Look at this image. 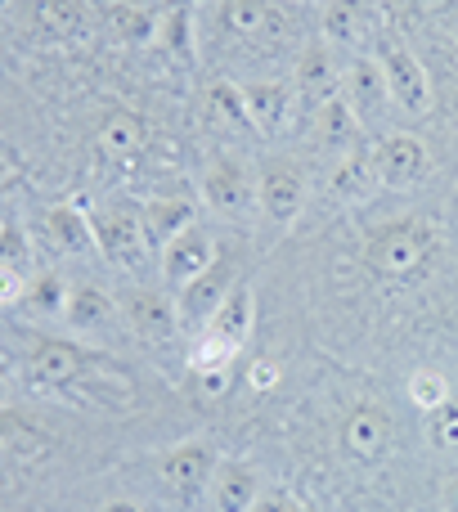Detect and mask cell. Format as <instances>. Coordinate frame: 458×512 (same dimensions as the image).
<instances>
[{
  "instance_id": "obj_1",
  "label": "cell",
  "mask_w": 458,
  "mask_h": 512,
  "mask_svg": "<svg viewBox=\"0 0 458 512\" xmlns=\"http://www.w3.org/2000/svg\"><path fill=\"white\" fill-rule=\"evenodd\" d=\"M436 252H441V230L432 225V216H405V221H391L369 234V243H364V265H369L378 279H409V274L423 270Z\"/></svg>"
},
{
  "instance_id": "obj_2",
  "label": "cell",
  "mask_w": 458,
  "mask_h": 512,
  "mask_svg": "<svg viewBox=\"0 0 458 512\" xmlns=\"http://www.w3.org/2000/svg\"><path fill=\"white\" fill-rule=\"evenodd\" d=\"M203 203L225 221H252L261 212V194H256V171L247 167L238 153H216L203 167Z\"/></svg>"
},
{
  "instance_id": "obj_3",
  "label": "cell",
  "mask_w": 458,
  "mask_h": 512,
  "mask_svg": "<svg viewBox=\"0 0 458 512\" xmlns=\"http://www.w3.org/2000/svg\"><path fill=\"white\" fill-rule=\"evenodd\" d=\"M373 59H378L382 77H387V90H391V108L409 117H423L432 108V77H427L423 59L400 41L396 32H382L378 45H373Z\"/></svg>"
},
{
  "instance_id": "obj_4",
  "label": "cell",
  "mask_w": 458,
  "mask_h": 512,
  "mask_svg": "<svg viewBox=\"0 0 458 512\" xmlns=\"http://www.w3.org/2000/svg\"><path fill=\"white\" fill-rule=\"evenodd\" d=\"M99 364H104V355H95L90 346L72 342V337H45V342L32 351L27 369H32V382L41 391H50V396H63L72 382L86 378V373L99 369Z\"/></svg>"
},
{
  "instance_id": "obj_5",
  "label": "cell",
  "mask_w": 458,
  "mask_h": 512,
  "mask_svg": "<svg viewBox=\"0 0 458 512\" xmlns=\"http://www.w3.org/2000/svg\"><path fill=\"white\" fill-rule=\"evenodd\" d=\"M90 230H95V248L104 261L122 265V270H144L153 248L144 239L140 216L122 212V207H90Z\"/></svg>"
},
{
  "instance_id": "obj_6",
  "label": "cell",
  "mask_w": 458,
  "mask_h": 512,
  "mask_svg": "<svg viewBox=\"0 0 458 512\" xmlns=\"http://www.w3.org/2000/svg\"><path fill=\"white\" fill-rule=\"evenodd\" d=\"M256 194H261V216L274 225H292L301 216V207H306V171L297 167L292 158H270L261 162V171H256Z\"/></svg>"
},
{
  "instance_id": "obj_7",
  "label": "cell",
  "mask_w": 458,
  "mask_h": 512,
  "mask_svg": "<svg viewBox=\"0 0 458 512\" xmlns=\"http://www.w3.org/2000/svg\"><path fill=\"white\" fill-rule=\"evenodd\" d=\"M216 468H221V454H216V445H207V441H185L158 459L162 486H167L176 499H185V504H194V499L207 495Z\"/></svg>"
},
{
  "instance_id": "obj_8",
  "label": "cell",
  "mask_w": 458,
  "mask_h": 512,
  "mask_svg": "<svg viewBox=\"0 0 458 512\" xmlns=\"http://www.w3.org/2000/svg\"><path fill=\"white\" fill-rule=\"evenodd\" d=\"M342 63H337L333 45L328 41H310L297 59V72H292V90H297V104L306 113H319L328 99L342 95Z\"/></svg>"
},
{
  "instance_id": "obj_9",
  "label": "cell",
  "mask_w": 458,
  "mask_h": 512,
  "mask_svg": "<svg viewBox=\"0 0 458 512\" xmlns=\"http://www.w3.org/2000/svg\"><path fill=\"white\" fill-rule=\"evenodd\" d=\"M158 261H162V283L180 292L189 279H198L203 270H212V265L221 261V243L212 239L207 225H189L180 239H171L167 248L158 252Z\"/></svg>"
},
{
  "instance_id": "obj_10",
  "label": "cell",
  "mask_w": 458,
  "mask_h": 512,
  "mask_svg": "<svg viewBox=\"0 0 458 512\" xmlns=\"http://www.w3.org/2000/svg\"><path fill=\"white\" fill-rule=\"evenodd\" d=\"M288 5L292 0H221L216 18L234 41H270L288 32Z\"/></svg>"
},
{
  "instance_id": "obj_11",
  "label": "cell",
  "mask_w": 458,
  "mask_h": 512,
  "mask_svg": "<svg viewBox=\"0 0 458 512\" xmlns=\"http://www.w3.org/2000/svg\"><path fill=\"white\" fill-rule=\"evenodd\" d=\"M122 319L135 337H144V342H153V346H167V342H176L180 306H176V297H167V292H158V288H135L131 297L122 301Z\"/></svg>"
},
{
  "instance_id": "obj_12",
  "label": "cell",
  "mask_w": 458,
  "mask_h": 512,
  "mask_svg": "<svg viewBox=\"0 0 458 512\" xmlns=\"http://www.w3.org/2000/svg\"><path fill=\"white\" fill-rule=\"evenodd\" d=\"M234 283H238V270H234V261L221 252V261L212 265V270H203L198 279H189L185 288L176 292V306H180V319L185 324H198V328H207L212 324V315L225 306V297L234 292Z\"/></svg>"
},
{
  "instance_id": "obj_13",
  "label": "cell",
  "mask_w": 458,
  "mask_h": 512,
  "mask_svg": "<svg viewBox=\"0 0 458 512\" xmlns=\"http://www.w3.org/2000/svg\"><path fill=\"white\" fill-rule=\"evenodd\" d=\"M342 99H346V108L360 117L364 131H369V126H378L382 117L391 113V90H387V77H382V68H378V59H373V54L355 59L351 68L342 72Z\"/></svg>"
},
{
  "instance_id": "obj_14",
  "label": "cell",
  "mask_w": 458,
  "mask_h": 512,
  "mask_svg": "<svg viewBox=\"0 0 458 512\" xmlns=\"http://www.w3.org/2000/svg\"><path fill=\"white\" fill-rule=\"evenodd\" d=\"M373 167H378L382 189H409L427 176L432 158L418 135H387L382 144H373Z\"/></svg>"
},
{
  "instance_id": "obj_15",
  "label": "cell",
  "mask_w": 458,
  "mask_h": 512,
  "mask_svg": "<svg viewBox=\"0 0 458 512\" xmlns=\"http://www.w3.org/2000/svg\"><path fill=\"white\" fill-rule=\"evenodd\" d=\"M243 86V104L252 117L256 135H283L292 126V104H297V90L288 81H238Z\"/></svg>"
},
{
  "instance_id": "obj_16",
  "label": "cell",
  "mask_w": 458,
  "mask_h": 512,
  "mask_svg": "<svg viewBox=\"0 0 458 512\" xmlns=\"http://www.w3.org/2000/svg\"><path fill=\"white\" fill-rule=\"evenodd\" d=\"M140 225H144L149 248L162 252L171 239H180L189 225H198V203L185 194H153L140 203Z\"/></svg>"
},
{
  "instance_id": "obj_17",
  "label": "cell",
  "mask_w": 458,
  "mask_h": 512,
  "mask_svg": "<svg viewBox=\"0 0 458 512\" xmlns=\"http://www.w3.org/2000/svg\"><path fill=\"white\" fill-rule=\"evenodd\" d=\"M68 405H90V409H131L135 405V387L126 373H117L113 364H99L86 378H77L68 391H63Z\"/></svg>"
},
{
  "instance_id": "obj_18",
  "label": "cell",
  "mask_w": 458,
  "mask_h": 512,
  "mask_svg": "<svg viewBox=\"0 0 458 512\" xmlns=\"http://www.w3.org/2000/svg\"><path fill=\"white\" fill-rule=\"evenodd\" d=\"M261 490V472L247 459H221L212 486H207V499H212V512H247Z\"/></svg>"
},
{
  "instance_id": "obj_19",
  "label": "cell",
  "mask_w": 458,
  "mask_h": 512,
  "mask_svg": "<svg viewBox=\"0 0 458 512\" xmlns=\"http://www.w3.org/2000/svg\"><path fill=\"white\" fill-rule=\"evenodd\" d=\"M153 41H158V50L167 54L171 63H180V68H194V63H198L194 0H171V5L158 14V23H153Z\"/></svg>"
},
{
  "instance_id": "obj_20",
  "label": "cell",
  "mask_w": 458,
  "mask_h": 512,
  "mask_svg": "<svg viewBox=\"0 0 458 512\" xmlns=\"http://www.w3.org/2000/svg\"><path fill=\"white\" fill-rule=\"evenodd\" d=\"M342 450L360 463H373L391 450V418L378 405H360L342 423Z\"/></svg>"
},
{
  "instance_id": "obj_21",
  "label": "cell",
  "mask_w": 458,
  "mask_h": 512,
  "mask_svg": "<svg viewBox=\"0 0 458 512\" xmlns=\"http://www.w3.org/2000/svg\"><path fill=\"white\" fill-rule=\"evenodd\" d=\"M45 234H50L54 248L68 256H99L86 203H54L50 212H45Z\"/></svg>"
},
{
  "instance_id": "obj_22",
  "label": "cell",
  "mask_w": 458,
  "mask_h": 512,
  "mask_svg": "<svg viewBox=\"0 0 458 512\" xmlns=\"http://www.w3.org/2000/svg\"><path fill=\"white\" fill-rule=\"evenodd\" d=\"M252 328H256V297H252L247 283H234V292L225 297V306L216 310L212 324H207L203 333L221 337V342H229L234 351H243L247 337H252Z\"/></svg>"
},
{
  "instance_id": "obj_23",
  "label": "cell",
  "mask_w": 458,
  "mask_h": 512,
  "mask_svg": "<svg viewBox=\"0 0 458 512\" xmlns=\"http://www.w3.org/2000/svg\"><path fill=\"white\" fill-rule=\"evenodd\" d=\"M117 319V306L113 297H108L104 288H95V283H81V288H72L68 297V310H63V324L77 328L81 337L86 333H108Z\"/></svg>"
},
{
  "instance_id": "obj_24",
  "label": "cell",
  "mask_w": 458,
  "mask_h": 512,
  "mask_svg": "<svg viewBox=\"0 0 458 512\" xmlns=\"http://www.w3.org/2000/svg\"><path fill=\"white\" fill-rule=\"evenodd\" d=\"M315 135H319V144H324V149H337V153H351V149H360V144H364L360 117L346 108L342 95L328 99V104L315 113Z\"/></svg>"
},
{
  "instance_id": "obj_25",
  "label": "cell",
  "mask_w": 458,
  "mask_h": 512,
  "mask_svg": "<svg viewBox=\"0 0 458 512\" xmlns=\"http://www.w3.org/2000/svg\"><path fill=\"white\" fill-rule=\"evenodd\" d=\"M68 297H72V288L63 283V274L45 270V274L27 279V292H23V301H18V310H23L27 319H63Z\"/></svg>"
},
{
  "instance_id": "obj_26",
  "label": "cell",
  "mask_w": 458,
  "mask_h": 512,
  "mask_svg": "<svg viewBox=\"0 0 458 512\" xmlns=\"http://www.w3.org/2000/svg\"><path fill=\"white\" fill-rule=\"evenodd\" d=\"M324 41L346 45V50H360L369 41V14H364L360 0H328L324 5Z\"/></svg>"
},
{
  "instance_id": "obj_27",
  "label": "cell",
  "mask_w": 458,
  "mask_h": 512,
  "mask_svg": "<svg viewBox=\"0 0 458 512\" xmlns=\"http://www.w3.org/2000/svg\"><path fill=\"white\" fill-rule=\"evenodd\" d=\"M203 108H207V122L221 126V131H252V117H247L238 81H212L203 95Z\"/></svg>"
},
{
  "instance_id": "obj_28",
  "label": "cell",
  "mask_w": 458,
  "mask_h": 512,
  "mask_svg": "<svg viewBox=\"0 0 458 512\" xmlns=\"http://www.w3.org/2000/svg\"><path fill=\"white\" fill-rule=\"evenodd\" d=\"M333 189L342 198H369L373 189H378V167H373V149L369 144H360V149L342 153V162H337L333 171Z\"/></svg>"
},
{
  "instance_id": "obj_29",
  "label": "cell",
  "mask_w": 458,
  "mask_h": 512,
  "mask_svg": "<svg viewBox=\"0 0 458 512\" xmlns=\"http://www.w3.org/2000/svg\"><path fill=\"white\" fill-rule=\"evenodd\" d=\"M36 27L50 41H68L86 27V9L81 0H36Z\"/></svg>"
},
{
  "instance_id": "obj_30",
  "label": "cell",
  "mask_w": 458,
  "mask_h": 512,
  "mask_svg": "<svg viewBox=\"0 0 458 512\" xmlns=\"http://www.w3.org/2000/svg\"><path fill=\"white\" fill-rule=\"evenodd\" d=\"M99 149H104L108 158H131V153H140V149H144V126H140V117L113 113L104 126H99Z\"/></svg>"
},
{
  "instance_id": "obj_31",
  "label": "cell",
  "mask_w": 458,
  "mask_h": 512,
  "mask_svg": "<svg viewBox=\"0 0 458 512\" xmlns=\"http://www.w3.org/2000/svg\"><path fill=\"white\" fill-rule=\"evenodd\" d=\"M405 391H409V400H414L423 414H432L436 405H445V400L454 396L450 378H445L441 369H414V373H409V382H405Z\"/></svg>"
},
{
  "instance_id": "obj_32",
  "label": "cell",
  "mask_w": 458,
  "mask_h": 512,
  "mask_svg": "<svg viewBox=\"0 0 458 512\" xmlns=\"http://www.w3.org/2000/svg\"><path fill=\"white\" fill-rule=\"evenodd\" d=\"M234 360H238L234 346L221 342V337H212V333H198V342L189 346V369L194 373H221Z\"/></svg>"
},
{
  "instance_id": "obj_33",
  "label": "cell",
  "mask_w": 458,
  "mask_h": 512,
  "mask_svg": "<svg viewBox=\"0 0 458 512\" xmlns=\"http://www.w3.org/2000/svg\"><path fill=\"white\" fill-rule=\"evenodd\" d=\"M427 441L436 450H458V396H450L445 405H436L427 414Z\"/></svg>"
},
{
  "instance_id": "obj_34",
  "label": "cell",
  "mask_w": 458,
  "mask_h": 512,
  "mask_svg": "<svg viewBox=\"0 0 458 512\" xmlns=\"http://www.w3.org/2000/svg\"><path fill=\"white\" fill-rule=\"evenodd\" d=\"M27 256H32L27 230H23L18 221H0V265H14V270H27Z\"/></svg>"
},
{
  "instance_id": "obj_35",
  "label": "cell",
  "mask_w": 458,
  "mask_h": 512,
  "mask_svg": "<svg viewBox=\"0 0 458 512\" xmlns=\"http://www.w3.org/2000/svg\"><path fill=\"white\" fill-rule=\"evenodd\" d=\"M36 432L27 423H18L14 414H5L0 409V454H14V450H36Z\"/></svg>"
},
{
  "instance_id": "obj_36",
  "label": "cell",
  "mask_w": 458,
  "mask_h": 512,
  "mask_svg": "<svg viewBox=\"0 0 458 512\" xmlns=\"http://www.w3.org/2000/svg\"><path fill=\"white\" fill-rule=\"evenodd\" d=\"M27 292V274L14 265H0V306H18Z\"/></svg>"
},
{
  "instance_id": "obj_37",
  "label": "cell",
  "mask_w": 458,
  "mask_h": 512,
  "mask_svg": "<svg viewBox=\"0 0 458 512\" xmlns=\"http://www.w3.org/2000/svg\"><path fill=\"white\" fill-rule=\"evenodd\" d=\"M292 508V495L283 486H265L261 495H256V504L247 508V512H288Z\"/></svg>"
},
{
  "instance_id": "obj_38",
  "label": "cell",
  "mask_w": 458,
  "mask_h": 512,
  "mask_svg": "<svg viewBox=\"0 0 458 512\" xmlns=\"http://www.w3.org/2000/svg\"><path fill=\"white\" fill-rule=\"evenodd\" d=\"M247 382H252V391H270L274 382H279V364H274V360H256L252 373H247Z\"/></svg>"
},
{
  "instance_id": "obj_39",
  "label": "cell",
  "mask_w": 458,
  "mask_h": 512,
  "mask_svg": "<svg viewBox=\"0 0 458 512\" xmlns=\"http://www.w3.org/2000/svg\"><path fill=\"white\" fill-rule=\"evenodd\" d=\"M198 378V387H203V396H225V387H229V369L221 373H194Z\"/></svg>"
},
{
  "instance_id": "obj_40",
  "label": "cell",
  "mask_w": 458,
  "mask_h": 512,
  "mask_svg": "<svg viewBox=\"0 0 458 512\" xmlns=\"http://www.w3.org/2000/svg\"><path fill=\"white\" fill-rule=\"evenodd\" d=\"M441 512H458V472L445 477V486H441Z\"/></svg>"
},
{
  "instance_id": "obj_41",
  "label": "cell",
  "mask_w": 458,
  "mask_h": 512,
  "mask_svg": "<svg viewBox=\"0 0 458 512\" xmlns=\"http://www.w3.org/2000/svg\"><path fill=\"white\" fill-rule=\"evenodd\" d=\"M99 512H144V504H135V499H108V504H99Z\"/></svg>"
},
{
  "instance_id": "obj_42",
  "label": "cell",
  "mask_w": 458,
  "mask_h": 512,
  "mask_svg": "<svg viewBox=\"0 0 458 512\" xmlns=\"http://www.w3.org/2000/svg\"><path fill=\"white\" fill-rule=\"evenodd\" d=\"M288 512H324L319 504H310V499H292V508Z\"/></svg>"
},
{
  "instance_id": "obj_43",
  "label": "cell",
  "mask_w": 458,
  "mask_h": 512,
  "mask_svg": "<svg viewBox=\"0 0 458 512\" xmlns=\"http://www.w3.org/2000/svg\"><path fill=\"white\" fill-rule=\"evenodd\" d=\"M5 400H9V382H5V373H0V409H5Z\"/></svg>"
},
{
  "instance_id": "obj_44",
  "label": "cell",
  "mask_w": 458,
  "mask_h": 512,
  "mask_svg": "<svg viewBox=\"0 0 458 512\" xmlns=\"http://www.w3.org/2000/svg\"><path fill=\"white\" fill-rule=\"evenodd\" d=\"M414 5H423V9H441V5H450V0H414Z\"/></svg>"
},
{
  "instance_id": "obj_45",
  "label": "cell",
  "mask_w": 458,
  "mask_h": 512,
  "mask_svg": "<svg viewBox=\"0 0 458 512\" xmlns=\"http://www.w3.org/2000/svg\"><path fill=\"white\" fill-rule=\"evenodd\" d=\"M198 5H221V0H198Z\"/></svg>"
},
{
  "instance_id": "obj_46",
  "label": "cell",
  "mask_w": 458,
  "mask_h": 512,
  "mask_svg": "<svg viewBox=\"0 0 458 512\" xmlns=\"http://www.w3.org/2000/svg\"><path fill=\"white\" fill-rule=\"evenodd\" d=\"M306 5H328V0H306Z\"/></svg>"
},
{
  "instance_id": "obj_47",
  "label": "cell",
  "mask_w": 458,
  "mask_h": 512,
  "mask_svg": "<svg viewBox=\"0 0 458 512\" xmlns=\"http://www.w3.org/2000/svg\"><path fill=\"white\" fill-rule=\"evenodd\" d=\"M5 5H9V0H0V14H5Z\"/></svg>"
},
{
  "instance_id": "obj_48",
  "label": "cell",
  "mask_w": 458,
  "mask_h": 512,
  "mask_svg": "<svg viewBox=\"0 0 458 512\" xmlns=\"http://www.w3.org/2000/svg\"><path fill=\"white\" fill-rule=\"evenodd\" d=\"M292 5H306V0H292Z\"/></svg>"
}]
</instances>
